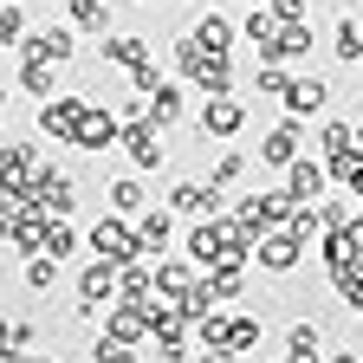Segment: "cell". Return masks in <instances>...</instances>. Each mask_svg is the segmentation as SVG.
<instances>
[{
    "mask_svg": "<svg viewBox=\"0 0 363 363\" xmlns=\"http://www.w3.org/2000/svg\"><path fill=\"white\" fill-rule=\"evenodd\" d=\"M91 253H98V259H111V266L143 259V247H136V227H130L123 214H111V220H98V227H91Z\"/></svg>",
    "mask_w": 363,
    "mask_h": 363,
    "instance_id": "1",
    "label": "cell"
},
{
    "mask_svg": "<svg viewBox=\"0 0 363 363\" xmlns=\"http://www.w3.org/2000/svg\"><path fill=\"white\" fill-rule=\"evenodd\" d=\"M117 150L130 156V169H156L162 162V123H150V117L143 123H123L117 130Z\"/></svg>",
    "mask_w": 363,
    "mask_h": 363,
    "instance_id": "2",
    "label": "cell"
},
{
    "mask_svg": "<svg viewBox=\"0 0 363 363\" xmlns=\"http://www.w3.org/2000/svg\"><path fill=\"white\" fill-rule=\"evenodd\" d=\"M72 52H78L72 26H39V33H26V39H20V59H45V65H72Z\"/></svg>",
    "mask_w": 363,
    "mask_h": 363,
    "instance_id": "3",
    "label": "cell"
},
{
    "mask_svg": "<svg viewBox=\"0 0 363 363\" xmlns=\"http://www.w3.org/2000/svg\"><path fill=\"white\" fill-rule=\"evenodd\" d=\"M33 208H39L45 220H65V214L78 208V189H72V175H52V169H39V182H33Z\"/></svg>",
    "mask_w": 363,
    "mask_h": 363,
    "instance_id": "4",
    "label": "cell"
},
{
    "mask_svg": "<svg viewBox=\"0 0 363 363\" xmlns=\"http://www.w3.org/2000/svg\"><path fill=\"white\" fill-rule=\"evenodd\" d=\"M292 195L286 189H272V195H253L247 208H240V227H247V234H266V227H279V220H292Z\"/></svg>",
    "mask_w": 363,
    "mask_h": 363,
    "instance_id": "5",
    "label": "cell"
},
{
    "mask_svg": "<svg viewBox=\"0 0 363 363\" xmlns=\"http://www.w3.org/2000/svg\"><path fill=\"white\" fill-rule=\"evenodd\" d=\"M72 150H117V117H111V111H98V104L84 98V117H78Z\"/></svg>",
    "mask_w": 363,
    "mask_h": 363,
    "instance_id": "6",
    "label": "cell"
},
{
    "mask_svg": "<svg viewBox=\"0 0 363 363\" xmlns=\"http://www.w3.org/2000/svg\"><path fill=\"white\" fill-rule=\"evenodd\" d=\"M78 117H84V98H45V104H39V130L59 136V143H72V136H78Z\"/></svg>",
    "mask_w": 363,
    "mask_h": 363,
    "instance_id": "7",
    "label": "cell"
},
{
    "mask_svg": "<svg viewBox=\"0 0 363 363\" xmlns=\"http://www.w3.org/2000/svg\"><path fill=\"white\" fill-rule=\"evenodd\" d=\"M220 208V182H175L169 189V214H214Z\"/></svg>",
    "mask_w": 363,
    "mask_h": 363,
    "instance_id": "8",
    "label": "cell"
},
{
    "mask_svg": "<svg viewBox=\"0 0 363 363\" xmlns=\"http://www.w3.org/2000/svg\"><path fill=\"white\" fill-rule=\"evenodd\" d=\"M325 182H331V175L318 169V162H305V156L286 162V195H292L298 208H305V201H325Z\"/></svg>",
    "mask_w": 363,
    "mask_h": 363,
    "instance_id": "9",
    "label": "cell"
},
{
    "mask_svg": "<svg viewBox=\"0 0 363 363\" xmlns=\"http://www.w3.org/2000/svg\"><path fill=\"white\" fill-rule=\"evenodd\" d=\"M104 318H111V331H104L111 344H136V337L150 331V311L136 305V298H130V305H117V298H111V305H104Z\"/></svg>",
    "mask_w": 363,
    "mask_h": 363,
    "instance_id": "10",
    "label": "cell"
},
{
    "mask_svg": "<svg viewBox=\"0 0 363 363\" xmlns=\"http://www.w3.org/2000/svg\"><path fill=\"white\" fill-rule=\"evenodd\" d=\"M247 123V104L240 98H208V111H201V136H234Z\"/></svg>",
    "mask_w": 363,
    "mask_h": 363,
    "instance_id": "11",
    "label": "cell"
},
{
    "mask_svg": "<svg viewBox=\"0 0 363 363\" xmlns=\"http://www.w3.org/2000/svg\"><path fill=\"white\" fill-rule=\"evenodd\" d=\"M331 104V84L325 78H292V91H286V111L292 117H311V111H325Z\"/></svg>",
    "mask_w": 363,
    "mask_h": 363,
    "instance_id": "12",
    "label": "cell"
},
{
    "mask_svg": "<svg viewBox=\"0 0 363 363\" xmlns=\"http://www.w3.org/2000/svg\"><path fill=\"white\" fill-rule=\"evenodd\" d=\"M259 162H272V169L298 162V117H292V123H279V130H272L266 143H259Z\"/></svg>",
    "mask_w": 363,
    "mask_h": 363,
    "instance_id": "13",
    "label": "cell"
},
{
    "mask_svg": "<svg viewBox=\"0 0 363 363\" xmlns=\"http://www.w3.org/2000/svg\"><path fill=\"white\" fill-rule=\"evenodd\" d=\"M259 266L266 272H292L298 266V240L292 234H259Z\"/></svg>",
    "mask_w": 363,
    "mask_h": 363,
    "instance_id": "14",
    "label": "cell"
},
{
    "mask_svg": "<svg viewBox=\"0 0 363 363\" xmlns=\"http://www.w3.org/2000/svg\"><path fill=\"white\" fill-rule=\"evenodd\" d=\"M189 39L201 45V52H220V59H227V52H234V26H227L220 13H208V20H195V33H189Z\"/></svg>",
    "mask_w": 363,
    "mask_h": 363,
    "instance_id": "15",
    "label": "cell"
},
{
    "mask_svg": "<svg viewBox=\"0 0 363 363\" xmlns=\"http://www.w3.org/2000/svg\"><path fill=\"white\" fill-rule=\"evenodd\" d=\"M189 286H195L189 259H162L156 266V298H189Z\"/></svg>",
    "mask_w": 363,
    "mask_h": 363,
    "instance_id": "16",
    "label": "cell"
},
{
    "mask_svg": "<svg viewBox=\"0 0 363 363\" xmlns=\"http://www.w3.org/2000/svg\"><path fill=\"white\" fill-rule=\"evenodd\" d=\"M208 292H214V305L240 298V292H247V272H240V259H227V266H208Z\"/></svg>",
    "mask_w": 363,
    "mask_h": 363,
    "instance_id": "17",
    "label": "cell"
},
{
    "mask_svg": "<svg viewBox=\"0 0 363 363\" xmlns=\"http://www.w3.org/2000/svg\"><path fill=\"white\" fill-rule=\"evenodd\" d=\"M104 59H111V65H130V72H136V65L150 59V39H136V33H111V39H104Z\"/></svg>",
    "mask_w": 363,
    "mask_h": 363,
    "instance_id": "18",
    "label": "cell"
},
{
    "mask_svg": "<svg viewBox=\"0 0 363 363\" xmlns=\"http://www.w3.org/2000/svg\"><path fill=\"white\" fill-rule=\"evenodd\" d=\"M169 214H136V247H143V259H156L162 247H169Z\"/></svg>",
    "mask_w": 363,
    "mask_h": 363,
    "instance_id": "19",
    "label": "cell"
},
{
    "mask_svg": "<svg viewBox=\"0 0 363 363\" xmlns=\"http://www.w3.org/2000/svg\"><path fill=\"white\" fill-rule=\"evenodd\" d=\"M195 84L208 91V98H227V91H234V65H227L220 52H208V59H201V72H195Z\"/></svg>",
    "mask_w": 363,
    "mask_h": 363,
    "instance_id": "20",
    "label": "cell"
},
{
    "mask_svg": "<svg viewBox=\"0 0 363 363\" xmlns=\"http://www.w3.org/2000/svg\"><path fill=\"white\" fill-rule=\"evenodd\" d=\"M111 214H123V220H136V214H143V182H136V175L111 182Z\"/></svg>",
    "mask_w": 363,
    "mask_h": 363,
    "instance_id": "21",
    "label": "cell"
},
{
    "mask_svg": "<svg viewBox=\"0 0 363 363\" xmlns=\"http://www.w3.org/2000/svg\"><path fill=\"white\" fill-rule=\"evenodd\" d=\"M279 26H286V20H279V7H253V13H247V39L259 45V52L279 39Z\"/></svg>",
    "mask_w": 363,
    "mask_h": 363,
    "instance_id": "22",
    "label": "cell"
},
{
    "mask_svg": "<svg viewBox=\"0 0 363 363\" xmlns=\"http://www.w3.org/2000/svg\"><path fill=\"white\" fill-rule=\"evenodd\" d=\"M72 26H84V33H111V0H72Z\"/></svg>",
    "mask_w": 363,
    "mask_h": 363,
    "instance_id": "23",
    "label": "cell"
},
{
    "mask_svg": "<svg viewBox=\"0 0 363 363\" xmlns=\"http://www.w3.org/2000/svg\"><path fill=\"white\" fill-rule=\"evenodd\" d=\"M175 117H182V91L162 78V84L150 91V123H175Z\"/></svg>",
    "mask_w": 363,
    "mask_h": 363,
    "instance_id": "24",
    "label": "cell"
},
{
    "mask_svg": "<svg viewBox=\"0 0 363 363\" xmlns=\"http://www.w3.org/2000/svg\"><path fill=\"white\" fill-rule=\"evenodd\" d=\"M331 52H337L344 65L363 59V26H357V20H337V45H331Z\"/></svg>",
    "mask_w": 363,
    "mask_h": 363,
    "instance_id": "25",
    "label": "cell"
},
{
    "mask_svg": "<svg viewBox=\"0 0 363 363\" xmlns=\"http://www.w3.org/2000/svg\"><path fill=\"white\" fill-rule=\"evenodd\" d=\"M253 344H259V318H227V350L240 357V350H253Z\"/></svg>",
    "mask_w": 363,
    "mask_h": 363,
    "instance_id": "26",
    "label": "cell"
},
{
    "mask_svg": "<svg viewBox=\"0 0 363 363\" xmlns=\"http://www.w3.org/2000/svg\"><path fill=\"white\" fill-rule=\"evenodd\" d=\"M286 350H292L298 363H325V357H318V325H292V337H286Z\"/></svg>",
    "mask_w": 363,
    "mask_h": 363,
    "instance_id": "27",
    "label": "cell"
},
{
    "mask_svg": "<svg viewBox=\"0 0 363 363\" xmlns=\"http://www.w3.org/2000/svg\"><path fill=\"white\" fill-rule=\"evenodd\" d=\"M20 84L33 91V98H52V65H45V59H26L20 65Z\"/></svg>",
    "mask_w": 363,
    "mask_h": 363,
    "instance_id": "28",
    "label": "cell"
},
{
    "mask_svg": "<svg viewBox=\"0 0 363 363\" xmlns=\"http://www.w3.org/2000/svg\"><path fill=\"white\" fill-rule=\"evenodd\" d=\"M253 91H266V98H286V91H292V78L279 72V59H272V65H259V72H253Z\"/></svg>",
    "mask_w": 363,
    "mask_h": 363,
    "instance_id": "29",
    "label": "cell"
},
{
    "mask_svg": "<svg viewBox=\"0 0 363 363\" xmlns=\"http://www.w3.org/2000/svg\"><path fill=\"white\" fill-rule=\"evenodd\" d=\"M0 39H7V45L26 39V13H20V0H0Z\"/></svg>",
    "mask_w": 363,
    "mask_h": 363,
    "instance_id": "30",
    "label": "cell"
},
{
    "mask_svg": "<svg viewBox=\"0 0 363 363\" xmlns=\"http://www.w3.org/2000/svg\"><path fill=\"white\" fill-rule=\"evenodd\" d=\"M52 279H59V259H52V253H39V259L26 266V286H33V292H45Z\"/></svg>",
    "mask_w": 363,
    "mask_h": 363,
    "instance_id": "31",
    "label": "cell"
},
{
    "mask_svg": "<svg viewBox=\"0 0 363 363\" xmlns=\"http://www.w3.org/2000/svg\"><path fill=\"white\" fill-rule=\"evenodd\" d=\"M318 143H325V156H344V150H350V130H344V123H325Z\"/></svg>",
    "mask_w": 363,
    "mask_h": 363,
    "instance_id": "32",
    "label": "cell"
},
{
    "mask_svg": "<svg viewBox=\"0 0 363 363\" xmlns=\"http://www.w3.org/2000/svg\"><path fill=\"white\" fill-rule=\"evenodd\" d=\"M240 169H247V162H240V150H227V156L214 162V182H220V189H227V182H240Z\"/></svg>",
    "mask_w": 363,
    "mask_h": 363,
    "instance_id": "33",
    "label": "cell"
},
{
    "mask_svg": "<svg viewBox=\"0 0 363 363\" xmlns=\"http://www.w3.org/2000/svg\"><path fill=\"white\" fill-rule=\"evenodd\" d=\"M98 363H130V344H111V337H98V350H91Z\"/></svg>",
    "mask_w": 363,
    "mask_h": 363,
    "instance_id": "34",
    "label": "cell"
},
{
    "mask_svg": "<svg viewBox=\"0 0 363 363\" xmlns=\"http://www.w3.org/2000/svg\"><path fill=\"white\" fill-rule=\"evenodd\" d=\"M201 363H234V350H227V344H208V357Z\"/></svg>",
    "mask_w": 363,
    "mask_h": 363,
    "instance_id": "35",
    "label": "cell"
},
{
    "mask_svg": "<svg viewBox=\"0 0 363 363\" xmlns=\"http://www.w3.org/2000/svg\"><path fill=\"white\" fill-rule=\"evenodd\" d=\"M0 111H7V84H0Z\"/></svg>",
    "mask_w": 363,
    "mask_h": 363,
    "instance_id": "36",
    "label": "cell"
},
{
    "mask_svg": "<svg viewBox=\"0 0 363 363\" xmlns=\"http://www.w3.org/2000/svg\"><path fill=\"white\" fill-rule=\"evenodd\" d=\"M279 363H298V357H279Z\"/></svg>",
    "mask_w": 363,
    "mask_h": 363,
    "instance_id": "37",
    "label": "cell"
}]
</instances>
